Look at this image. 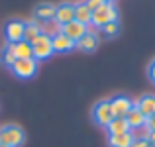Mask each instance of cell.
<instances>
[{
  "label": "cell",
  "instance_id": "6da1fadb",
  "mask_svg": "<svg viewBox=\"0 0 155 147\" xmlns=\"http://www.w3.org/2000/svg\"><path fill=\"white\" fill-rule=\"evenodd\" d=\"M110 22H118V10H116V6H114V2H104L98 10L92 12L91 24L96 30H102L106 24H110Z\"/></svg>",
  "mask_w": 155,
  "mask_h": 147
},
{
  "label": "cell",
  "instance_id": "7a4b0ae2",
  "mask_svg": "<svg viewBox=\"0 0 155 147\" xmlns=\"http://www.w3.org/2000/svg\"><path fill=\"white\" fill-rule=\"evenodd\" d=\"M26 139L24 136V129L20 126H14V124H8V126H2L0 128V143L2 145H8V147H20Z\"/></svg>",
  "mask_w": 155,
  "mask_h": 147
},
{
  "label": "cell",
  "instance_id": "3957f363",
  "mask_svg": "<svg viewBox=\"0 0 155 147\" xmlns=\"http://www.w3.org/2000/svg\"><path fill=\"white\" fill-rule=\"evenodd\" d=\"M10 69L18 79H31L38 73V61L35 59H16V63Z\"/></svg>",
  "mask_w": 155,
  "mask_h": 147
},
{
  "label": "cell",
  "instance_id": "277c9868",
  "mask_svg": "<svg viewBox=\"0 0 155 147\" xmlns=\"http://www.w3.org/2000/svg\"><path fill=\"white\" fill-rule=\"evenodd\" d=\"M110 110H112V116L114 118H126V114L134 108V100L124 94H116L110 98Z\"/></svg>",
  "mask_w": 155,
  "mask_h": 147
},
{
  "label": "cell",
  "instance_id": "5b68a950",
  "mask_svg": "<svg viewBox=\"0 0 155 147\" xmlns=\"http://www.w3.org/2000/svg\"><path fill=\"white\" fill-rule=\"evenodd\" d=\"M31 49H34V59L35 61H45L53 55V45H51V38L47 35H39L34 43H31Z\"/></svg>",
  "mask_w": 155,
  "mask_h": 147
},
{
  "label": "cell",
  "instance_id": "8992f818",
  "mask_svg": "<svg viewBox=\"0 0 155 147\" xmlns=\"http://www.w3.org/2000/svg\"><path fill=\"white\" fill-rule=\"evenodd\" d=\"M112 110H110V102L108 100H100L94 104V108H92V120H94V124H98L100 128H106V126L112 122Z\"/></svg>",
  "mask_w": 155,
  "mask_h": 147
},
{
  "label": "cell",
  "instance_id": "52a82bcc",
  "mask_svg": "<svg viewBox=\"0 0 155 147\" xmlns=\"http://www.w3.org/2000/svg\"><path fill=\"white\" fill-rule=\"evenodd\" d=\"M24 30H26V22L22 20H10L4 26V38L8 43H18L24 39Z\"/></svg>",
  "mask_w": 155,
  "mask_h": 147
},
{
  "label": "cell",
  "instance_id": "ba28073f",
  "mask_svg": "<svg viewBox=\"0 0 155 147\" xmlns=\"http://www.w3.org/2000/svg\"><path fill=\"white\" fill-rule=\"evenodd\" d=\"M61 34L67 35L69 39H73V41L77 43L84 34H87V26H84V24H81V22H77V20H73V22L63 24V26H61Z\"/></svg>",
  "mask_w": 155,
  "mask_h": 147
},
{
  "label": "cell",
  "instance_id": "9c48e42d",
  "mask_svg": "<svg viewBox=\"0 0 155 147\" xmlns=\"http://www.w3.org/2000/svg\"><path fill=\"white\" fill-rule=\"evenodd\" d=\"M55 20L61 26L73 22V20H75V4L73 2H61L55 10Z\"/></svg>",
  "mask_w": 155,
  "mask_h": 147
},
{
  "label": "cell",
  "instance_id": "30bf717a",
  "mask_svg": "<svg viewBox=\"0 0 155 147\" xmlns=\"http://www.w3.org/2000/svg\"><path fill=\"white\" fill-rule=\"evenodd\" d=\"M134 106H136L145 118H151L155 114V96L153 94H143L140 100H134Z\"/></svg>",
  "mask_w": 155,
  "mask_h": 147
},
{
  "label": "cell",
  "instance_id": "8fae6325",
  "mask_svg": "<svg viewBox=\"0 0 155 147\" xmlns=\"http://www.w3.org/2000/svg\"><path fill=\"white\" fill-rule=\"evenodd\" d=\"M51 45H53V53H69L75 49V41L63 34H57L55 38H51Z\"/></svg>",
  "mask_w": 155,
  "mask_h": 147
},
{
  "label": "cell",
  "instance_id": "7c38bea8",
  "mask_svg": "<svg viewBox=\"0 0 155 147\" xmlns=\"http://www.w3.org/2000/svg\"><path fill=\"white\" fill-rule=\"evenodd\" d=\"M75 47L81 49V51H87V53L94 51V49L98 47V35H96V34H88V31H87V34L75 43Z\"/></svg>",
  "mask_w": 155,
  "mask_h": 147
},
{
  "label": "cell",
  "instance_id": "4fadbf2b",
  "mask_svg": "<svg viewBox=\"0 0 155 147\" xmlns=\"http://www.w3.org/2000/svg\"><path fill=\"white\" fill-rule=\"evenodd\" d=\"M55 10L57 6L55 4H39L34 12V18L39 20V22H47V20H55Z\"/></svg>",
  "mask_w": 155,
  "mask_h": 147
},
{
  "label": "cell",
  "instance_id": "5bb4252c",
  "mask_svg": "<svg viewBox=\"0 0 155 147\" xmlns=\"http://www.w3.org/2000/svg\"><path fill=\"white\" fill-rule=\"evenodd\" d=\"M126 122H128V126H130V129H137V128H141V126H145V122H147V118L143 116V114L140 112V110L134 106L132 110H130L128 114H126Z\"/></svg>",
  "mask_w": 155,
  "mask_h": 147
},
{
  "label": "cell",
  "instance_id": "9a60e30c",
  "mask_svg": "<svg viewBox=\"0 0 155 147\" xmlns=\"http://www.w3.org/2000/svg\"><path fill=\"white\" fill-rule=\"evenodd\" d=\"M38 28L47 38H55L57 34H61V24L57 22V20H47V22H39L38 20Z\"/></svg>",
  "mask_w": 155,
  "mask_h": 147
},
{
  "label": "cell",
  "instance_id": "2e32d148",
  "mask_svg": "<svg viewBox=\"0 0 155 147\" xmlns=\"http://www.w3.org/2000/svg\"><path fill=\"white\" fill-rule=\"evenodd\" d=\"M106 129H108L110 136H118V133H128L130 126L126 122V118H112V122L106 126Z\"/></svg>",
  "mask_w": 155,
  "mask_h": 147
},
{
  "label": "cell",
  "instance_id": "e0dca14e",
  "mask_svg": "<svg viewBox=\"0 0 155 147\" xmlns=\"http://www.w3.org/2000/svg\"><path fill=\"white\" fill-rule=\"evenodd\" d=\"M75 20L81 24H84V26H88L92 20V12L88 10V6L84 2H77L75 4Z\"/></svg>",
  "mask_w": 155,
  "mask_h": 147
},
{
  "label": "cell",
  "instance_id": "ac0fdd59",
  "mask_svg": "<svg viewBox=\"0 0 155 147\" xmlns=\"http://www.w3.org/2000/svg\"><path fill=\"white\" fill-rule=\"evenodd\" d=\"M108 143L110 147H132L134 137L132 133H118V136H108Z\"/></svg>",
  "mask_w": 155,
  "mask_h": 147
},
{
  "label": "cell",
  "instance_id": "d6986e66",
  "mask_svg": "<svg viewBox=\"0 0 155 147\" xmlns=\"http://www.w3.org/2000/svg\"><path fill=\"white\" fill-rule=\"evenodd\" d=\"M14 51H16V57L18 59H34V49H31V43L28 41H18L14 43Z\"/></svg>",
  "mask_w": 155,
  "mask_h": 147
},
{
  "label": "cell",
  "instance_id": "ffe728a7",
  "mask_svg": "<svg viewBox=\"0 0 155 147\" xmlns=\"http://www.w3.org/2000/svg\"><path fill=\"white\" fill-rule=\"evenodd\" d=\"M2 63L6 65V67H12V65L16 63V51H14V43H6V47H4V51H2Z\"/></svg>",
  "mask_w": 155,
  "mask_h": 147
},
{
  "label": "cell",
  "instance_id": "44dd1931",
  "mask_svg": "<svg viewBox=\"0 0 155 147\" xmlns=\"http://www.w3.org/2000/svg\"><path fill=\"white\" fill-rule=\"evenodd\" d=\"M39 35H41V31H39L38 24H26V30H24V41L34 43Z\"/></svg>",
  "mask_w": 155,
  "mask_h": 147
},
{
  "label": "cell",
  "instance_id": "7402d4cb",
  "mask_svg": "<svg viewBox=\"0 0 155 147\" xmlns=\"http://www.w3.org/2000/svg\"><path fill=\"white\" fill-rule=\"evenodd\" d=\"M118 31H120V24L118 22H110V24H106V26L102 28V34L106 35V38H114Z\"/></svg>",
  "mask_w": 155,
  "mask_h": 147
},
{
  "label": "cell",
  "instance_id": "603a6c76",
  "mask_svg": "<svg viewBox=\"0 0 155 147\" xmlns=\"http://www.w3.org/2000/svg\"><path fill=\"white\" fill-rule=\"evenodd\" d=\"M130 133H132L134 139H147L151 132L147 129V126H141V128H137V129H130Z\"/></svg>",
  "mask_w": 155,
  "mask_h": 147
},
{
  "label": "cell",
  "instance_id": "cb8c5ba5",
  "mask_svg": "<svg viewBox=\"0 0 155 147\" xmlns=\"http://www.w3.org/2000/svg\"><path fill=\"white\" fill-rule=\"evenodd\" d=\"M84 4L88 6V10H91V12H94V10H98L104 2H102V0H84Z\"/></svg>",
  "mask_w": 155,
  "mask_h": 147
},
{
  "label": "cell",
  "instance_id": "d4e9b609",
  "mask_svg": "<svg viewBox=\"0 0 155 147\" xmlns=\"http://www.w3.org/2000/svg\"><path fill=\"white\" fill-rule=\"evenodd\" d=\"M147 77H149V80L155 84V59L149 63V67H147Z\"/></svg>",
  "mask_w": 155,
  "mask_h": 147
},
{
  "label": "cell",
  "instance_id": "484cf974",
  "mask_svg": "<svg viewBox=\"0 0 155 147\" xmlns=\"http://www.w3.org/2000/svg\"><path fill=\"white\" fill-rule=\"evenodd\" d=\"M132 147H151V145H149L147 139H134Z\"/></svg>",
  "mask_w": 155,
  "mask_h": 147
},
{
  "label": "cell",
  "instance_id": "4316f807",
  "mask_svg": "<svg viewBox=\"0 0 155 147\" xmlns=\"http://www.w3.org/2000/svg\"><path fill=\"white\" fill-rule=\"evenodd\" d=\"M145 126H147V129H149V132H155V114H153L151 118H147Z\"/></svg>",
  "mask_w": 155,
  "mask_h": 147
},
{
  "label": "cell",
  "instance_id": "83f0119b",
  "mask_svg": "<svg viewBox=\"0 0 155 147\" xmlns=\"http://www.w3.org/2000/svg\"><path fill=\"white\" fill-rule=\"evenodd\" d=\"M147 141H149V145H151V147H155V132H151V133H149Z\"/></svg>",
  "mask_w": 155,
  "mask_h": 147
},
{
  "label": "cell",
  "instance_id": "f1b7e54d",
  "mask_svg": "<svg viewBox=\"0 0 155 147\" xmlns=\"http://www.w3.org/2000/svg\"><path fill=\"white\" fill-rule=\"evenodd\" d=\"M102 2H114V0H102Z\"/></svg>",
  "mask_w": 155,
  "mask_h": 147
},
{
  "label": "cell",
  "instance_id": "f546056e",
  "mask_svg": "<svg viewBox=\"0 0 155 147\" xmlns=\"http://www.w3.org/2000/svg\"><path fill=\"white\" fill-rule=\"evenodd\" d=\"M0 147H8V145H2V143H0Z\"/></svg>",
  "mask_w": 155,
  "mask_h": 147
}]
</instances>
